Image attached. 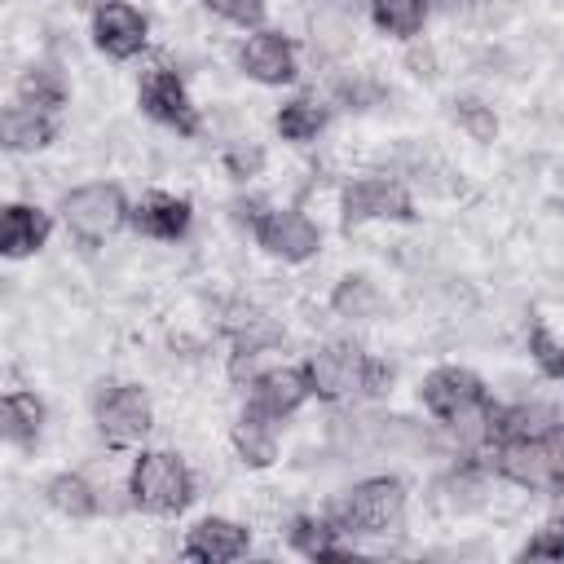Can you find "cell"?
I'll return each mask as SVG.
<instances>
[{
    "instance_id": "21",
    "label": "cell",
    "mask_w": 564,
    "mask_h": 564,
    "mask_svg": "<svg viewBox=\"0 0 564 564\" xmlns=\"http://www.w3.org/2000/svg\"><path fill=\"white\" fill-rule=\"evenodd\" d=\"M291 546H295L300 555H308V560H339V555H344L335 529H330L326 520H313V516H300V520L291 524Z\"/></svg>"
},
{
    "instance_id": "20",
    "label": "cell",
    "mask_w": 564,
    "mask_h": 564,
    "mask_svg": "<svg viewBox=\"0 0 564 564\" xmlns=\"http://www.w3.org/2000/svg\"><path fill=\"white\" fill-rule=\"evenodd\" d=\"M48 502H53L62 516H75V520H84V516L97 511L93 485H88L84 476H75V471H62V476L48 480Z\"/></svg>"
},
{
    "instance_id": "24",
    "label": "cell",
    "mask_w": 564,
    "mask_h": 564,
    "mask_svg": "<svg viewBox=\"0 0 564 564\" xmlns=\"http://www.w3.org/2000/svg\"><path fill=\"white\" fill-rule=\"evenodd\" d=\"M427 18V0H375V22L392 35H414Z\"/></svg>"
},
{
    "instance_id": "15",
    "label": "cell",
    "mask_w": 564,
    "mask_h": 564,
    "mask_svg": "<svg viewBox=\"0 0 564 564\" xmlns=\"http://www.w3.org/2000/svg\"><path fill=\"white\" fill-rule=\"evenodd\" d=\"M132 225L150 238H163V242H176L185 229H189V203L176 198V194H150L137 212H132Z\"/></svg>"
},
{
    "instance_id": "27",
    "label": "cell",
    "mask_w": 564,
    "mask_h": 564,
    "mask_svg": "<svg viewBox=\"0 0 564 564\" xmlns=\"http://www.w3.org/2000/svg\"><path fill=\"white\" fill-rule=\"evenodd\" d=\"M476 494H480V489H476L471 476H449V480L436 485V498H432V502H436L441 511H471V507L480 502Z\"/></svg>"
},
{
    "instance_id": "10",
    "label": "cell",
    "mask_w": 564,
    "mask_h": 564,
    "mask_svg": "<svg viewBox=\"0 0 564 564\" xmlns=\"http://www.w3.org/2000/svg\"><path fill=\"white\" fill-rule=\"evenodd\" d=\"M344 216H348V225H352V220H410L414 212H410V198H405L401 185L379 181V176H366V181L348 185V194H344Z\"/></svg>"
},
{
    "instance_id": "18",
    "label": "cell",
    "mask_w": 564,
    "mask_h": 564,
    "mask_svg": "<svg viewBox=\"0 0 564 564\" xmlns=\"http://www.w3.org/2000/svg\"><path fill=\"white\" fill-rule=\"evenodd\" d=\"M4 141L9 150H40L53 141V119L48 110H35V106H13L4 115Z\"/></svg>"
},
{
    "instance_id": "5",
    "label": "cell",
    "mask_w": 564,
    "mask_h": 564,
    "mask_svg": "<svg viewBox=\"0 0 564 564\" xmlns=\"http://www.w3.org/2000/svg\"><path fill=\"white\" fill-rule=\"evenodd\" d=\"M62 216H66L75 238L101 242V238H110L123 225L128 203H123V194L115 185H79V189H70L62 198Z\"/></svg>"
},
{
    "instance_id": "9",
    "label": "cell",
    "mask_w": 564,
    "mask_h": 564,
    "mask_svg": "<svg viewBox=\"0 0 564 564\" xmlns=\"http://www.w3.org/2000/svg\"><path fill=\"white\" fill-rule=\"evenodd\" d=\"M498 471L511 480V485H524V489H555L560 476L546 458V445H542V432H529V436H502L498 441Z\"/></svg>"
},
{
    "instance_id": "7",
    "label": "cell",
    "mask_w": 564,
    "mask_h": 564,
    "mask_svg": "<svg viewBox=\"0 0 564 564\" xmlns=\"http://www.w3.org/2000/svg\"><path fill=\"white\" fill-rule=\"evenodd\" d=\"M97 432L110 445H137L150 432V401L132 383H110L97 392Z\"/></svg>"
},
{
    "instance_id": "32",
    "label": "cell",
    "mask_w": 564,
    "mask_h": 564,
    "mask_svg": "<svg viewBox=\"0 0 564 564\" xmlns=\"http://www.w3.org/2000/svg\"><path fill=\"white\" fill-rule=\"evenodd\" d=\"M542 445H546V458H551V467H555V476H560V485H564V423L546 427V432H542Z\"/></svg>"
},
{
    "instance_id": "29",
    "label": "cell",
    "mask_w": 564,
    "mask_h": 564,
    "mask_svg": "<svg viewBox=\"0 0 564 564\" xmlns=\"http://www.w3.org/2000/svg\"><path fill=\"white\" fill-rule=\"evenodd\" d=\"M454 119L476 137V141H489L494 132H498V119L480 106V101H458V110H454Z\"/></svg>"
},
{
    "instance_id": "1",
    "label": "cell",
    "mask_w": 564,
    "mask_h": 564,
    "mask_svg": "<svg viewBox=\"0 0 564 564\" xmlns=\"http://www.w3.org/2000/svg\"><path fill=\"white\" fill-rule=\"evenodd\" d=\"M423 405H427L436 419H445L467 445L494 436L498 410L489 405L485 383H480L471 370H463V366H441V370H432V375L423 379Z\"/></svg>"
},
{
    "instance_id": "23",
    "label": "cell",
    "mask_w": 564,
    "mask_h": 564,
    "mask_svg": "<svg viewBox=\"0 0 564 564\" xmlns=\"http://www.w3.org/2000/svg\"><path fill=\"white\" fill-rule=\"evenodd\" d=\"M326 128V110L317 106V101H308V97H295V101H286L282 110H278V132L286 137V141H308V137H317Z\"/></svg>"
},
{
    "instance_id": "6",
    "label": "cell",
    "mask_w": 564,
    "mask_h": 564,
    "mask_svg": "<svg viewBox=\"0 0 564 564\" xmlns=\"http://www.w3.org/2000/svg\"><path fill=\"white\" fill-rule=\"evenodd\" d=\"M405 511V489L401 480L392 476H375V480H361L348 502H344V529H357V533H388Z\"/></svg>"
},
{
    "instance_id": "25",
    "label": "cell",
    "mask_w": 564,
    "mask_h": 564,
    "mask_svg": "<svg viewBox=\"0 0 564 564\" xmlns=\"http://www.w3.org/2000/svg\"><path fill=\"white\" fill-rule=\"evenodd\" d=\"M375 291H370V282L366 278H344L339 282V291H335V308L344 313V317H366V313H375Z\"/></svg>"
},
{
    "instance_id": "13",
    "label": "cell",
    "mask_w": 564,
    "mask_h": 564,
    "mask_svg": "<svg viewBox=\"0 0 564 564\" xmlns=\"http://www.w3.org/2000/svg\"><path fill=\"white\" fill-rule=\"evenodd\" d=\"M247 551V529L234 524V520H198L185 538V555L189 560H207V564H225V560H238Z\"/></svg>"
},
{
    "instance_id": "17",
    "label": "cell",
    "mask_w": 564,
    "mask_h": 564,
    "mask_svg": "<svg viewBox=\"0 0 564 564\" xmlns=\"http://www.w3.org/2000/svg\"><path fill=\"white\" fill-rule=\"evenodd\" d=\"M234 445H238V454H242V463H251V467H269L273 463V419L269 414H260V410H247L238 423H234Z\"/></svg>"
},
{
    "instance_id": "28",
    "label": "cell",
    "mask_w": 564,
    "mask_h": 564,
    "mask_svg": "<svg viewBox=\"0 0 564 564\" xmlns=\"http://www.w3.org/2000/svg\"><path fill=\"white\" fill-rule=\"evenodd\" d=\"M529 352L538 357V366L551 375V379H564V344H555L546 335V326H533L529 330Z\"/></svg>"
},
{
    "instance_id": "30",
    "label": "cell",
    "mask_w": 564,
    "mask_h": 564,
    "mask_svg": "<svg viewBox=\"0 0 564 564\" xmlns=\"http://www.w3.org/2000/svg\"><path fill=\"white\" fill-rule=\"evenodd\" d=\"M220 18H229V22H242V26H256L260 22V13H264V0H207Z\"/></svg>"
},
{
    "instance_id": "19",
    "label": "cell",
    "mask_w": 564,
    "mask_h": 564,
    "mask_svg": "<svg viewBox=\"0 0 564 564\" xmlns=\"http://www.w3.org/2000/svg\"><path fill=\"white\" fill-rule=\"evenodd\" d=\"M0 419H4V423H0V427H4V441H13V445H31V441L40 436L44 405H40L31 392H9Z\"/></svg>"
},
{
    "instance_id": "22",
    "label": "cell",
    "mask_w": 564,
    "mask_h": 564,
    "mask_svg": "<svg viewBox=\"0 0 564 564\" xmlns=\"http://www.w3.org/2000/svg\"><path fill=\"white\" fill-rule=\"evenodd\" d=\"M18 97H22V106H35V110H48V115H53V110L66 101V84H62L57 70L40 66V70H26V75L18 79Z\"/></svg>"
},
{
    "instance_id": "14",
    "label": "cell",
    "mask_w": 564,
    "mask_h": 564,
    "mask_svg": "<svg viewBox=\"0 0 564 564\" xmlns=\"http://www.w3.org/2000/svg\"><path fill=\"white\" fill-rule=\"evenodd\" d=\"M242 66H247V75L260 79V84H291V79H295V53H291V44H286L282 35H273V31H260V35H251V40L242 44Z\"/></svg>"
},
{
    "instance_id": "12",
    "label": "cell",
    "mask_w": 564,
    "mask_h": 564,
    "mask_svg": "<svg viewBox=\"0 0 564 564\" xmlns=\"http://www.w3.org/2000/svg\"><path fill=\"white\" fill-rule=\"evenodd\" d=\"M93 35H97V48L110 53V57H132L141 53L145 44V18L123 4V0H106L97 13H93Z\"/></svg>"
},
{
    "instance_id": "4",
    "label": "cell",
    "mask_w": 564,
    "mask_h": 564,
    "mask_svg": "<svg viewBox=\"0 0 564 564\" xmlns=\"http://www.w3.org/2000/svg\"><path fill=\"white\" fill-rule=\"evenodd\" d=\"M238 212H242V220H251V229H256V242L269 251V256H278V260H308L313 251H317V225L308 220V216H300V212H264V207H247V203H238Z\"/></svg>"
},
{
    "instance_id": "31",
    "label": "cell",
    "mask_w": 564,
    "mask_h": 564,
    "mask_svg": "<svg viewBox=\"0 0 564 564\" xmlns=\"http://www.w3.org/2000/svg\"><path fill=\"white\" fill-rule=\"evenodd\" d=\"M225 163H229L234 176H251V172L260 167V150H256V145H234V150L225 154Z\"/></svg>"
},
{
    "instance_id": "2",
    "label": "cell",
    "mask_w": 564,
    "mask_h": 564,
    "mask_svg": "<svg viewBox=\"0 0 564 564\" xmlns=\"http://www.w3.org/2000/svg\"><path fill=\"white\" fill-rule=\"evenodd\" d=\"M388 379H392V370H388L383 361H370V357H366L361 348H352V344H326V348L313 352V361H308V383H313V392L326 397V401H339V397H348V392H357V388L383 392Z\"/></svg>"
},
{
    "instance_id": "11",
    "label": "cell",
    "mask_w": 564,
    "mask_h": 564,
    "mask_svg": "<svg viewBox=\"0 0 564 564\" xmlns=\"http://www.w3.org/2000/svg\"><path fill=\"white\" fill-rule=\"evenodd\" d=\"M308 392H313L308 370L273 366V370H264V375L251 383V410H260V414H269V419L278 423V419H286L291 410H300Z\"/></svg>"
},
{
    "instance_id": "16",
    "label": "cell",
    "mask_w": 564,
    "mask_h": 564,
    "mask_svg": "<svg viewBox=\"0 0 564 564\" xmlns=\"http://www.w3.org/2000/svg\"><path fill=\"white\" fill-rule=\"evenodd\" d=\"M44 238H48V216L40 207L26 203L4 207V229H0L4 256H31L35 247H44Z\"/></svg>"
},
{
    "instance_id": "3",
    "label": "cell",
    "mask_w": 564,
    "mask_h": 564,
    "mask_svg": "<svg viewBox=\"0 0 564 564\" xmlns=\"http://www.w3.org/2000/svg\"><path fill=\"white\" fill-rule=\"evenodd\" d=\"M128 494L141 511L150 516H172L181 511L189 498H194V480H189V467L176 458V454H163V449H150L137 458L132 467V480H128Z\"/></svg>"
},
{
    "instance_id": "26",
    "label": "cell",
    "mask_w": 564,
    "mask_h": 564,
    "mask_svg": "<svg viewBox=\"0 0 564 564\" xmlns=\"http://www.w3.org/2000/svg\"><path fill=\"white\" fill-rule=\"evenodd\" d=\"M520 555H524V560H564V516L546 520V524L524 542Z\"/></svg>"
},
{
    "instance_id": "8",
    "label": "cell",
    "mask_w": 564,
    "mask_h": 564,
    "mask_svg": "<svg viewBox=\"0 0 564 564\" xmlns=\"http://www.w3.org/2000/svg\"><path fill=\"white\" fill-rule=\"evenodd\" d=\"M141 106H145V115H154L159 123H167V128H176V132H185V137L198 132V110H194V101H189L181 75L167 70V66H154V70L141 79Z\"/></svg>"
}]
</instances>
